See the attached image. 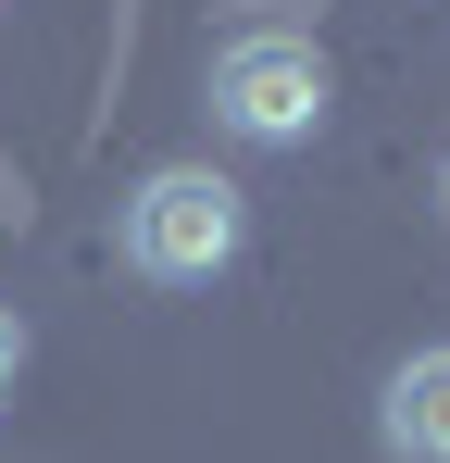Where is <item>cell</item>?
Wrapping results in <instances>:
<instances>
[{"label":"cell","instance_id":"6da1fadb","mask_svg":"<svg viewBox=\"0 0 450 463\" xmlns=\"http://www.w3.org/2000/svg\"><path fill=\"white\" fill-rule=\"evenodd\" d=\"M201 100H213L225 138H250V151H300V138L325 126L338 76H325V51H313L300 25H225L213 63H201Z\"/></svg>","mask_w":450,"mask_h":463},{"label":"cell","instance_id":"7a4b0ae2","mask_svg":"<svg viewBox=\"0 0 450 463\" xmlns=\"http://www.w3.org/2000/svg\"><path fill=\"white\" fill-rule=\"evenodd\" d=\"M238 250H250V201L225 188L213 163L138 175V201H126V263H138L150 288H213Z\"/></svg>","mask_w":450,"mask_h":463},{"label":"cell","instance_id":"3957f363","mask_svg":"<svg viewBox=\"0 0 450 463\" xmlns=\"http://www.w3.org/2000/svg\"><path fill=\"white\" fill-rule=\"evenodd\" d=\"M375 439H388V463H450V351L388 364V388H375Z\"/></svg>","mask_w":450,"mask_h":463},{"label":"cell","instance_id":"277c9868","mask_svg":"<svg viewBox=\"0 0 450 463\" xmlns=\"http://www.w3.org/2000/svg\"><path fill=\"white\" fill-rule=\"evenodd\" d=\"M13 376H25V326H13V301H0V401H13Z\"/></svg>","mask_w":450,"mask_h":463}]
</instances>
